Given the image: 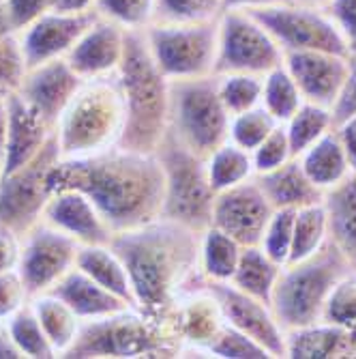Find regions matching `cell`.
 <instances>
[{
    "label": "cell",
    "instance_id": "1",
    "mask_svg": "<svg viewBox=\"0 0 356 359\" xmlns=\"http://www.w3.org/2000/svg\"><path fill=\"white\" fill-rule=\"evenodd\" d=\"M48 185L80 189L101 211L112 233L155 222L164 213L166 175L157 153H136L120 147L88 157H60L48 175Z\"/></svg>",
    "mask_w": 356,
    "mask_h": 359
},
{
    "label": "cell",
    "instance_id": "2",
    "mask_svg": "<svg viewBox=\"0 0 356 359\" xmlns=\"http://www.w3.org/2000/svg\"><path fill=\"white\" fill-rule=\"evenodd\" d=\"M200 239L202 233L168 217L112 235L110 248L129 271L138 310L157 320L174 318L178 299L204 280Z\"/></svg>",
    "mask_w": 356,
    "mask_h": 359
},
{
    "label": "cell",
    "instance_id": "3",
    "mask_svg": "<svg viewBox=\"0 0 356 359\" xmlns=\"http://www.w3.org/2000/svg\"><path fill=\"white\" fill-rule=\"evenodd\" d=\"M116 76L127 112L118 147L136 153H157L168 134L170 80L155 62L144 30H127Z\"/></svg>",
    "mask_w": 356,
    "mask_h": 359
},
{
    "label": "cell",
    "instance_id": "4",
    "mask_svg": "<svg viewBox=\"0 0 356 359\" xmlns=\"http://www.w3.org/2000/svg\"><path fill=\"white\" fill-rule=\"evenodd\" d=\"M180 351L183 340L174 318L157 320L131 306L110 316L82 320L78 338L64 357H180Z\"/></svg>",
    "mask_w": 356,
    "mask_h": 359
},
{
    "label": "cell",
    "instance_id": "5",
    "mask_svg": "<svg viewBox=\"0 0 356 359\" xmlns=\"http://www.w3.org/2000/svg\"><path fill=\"white\" fill-rule=\"evenodd\" d=\"M124 116V95L116 74L84 80L54 127L60 157H88L118 147Z\"/></svg>",
    "mask_w": 356,
    "mask_h": 359
},
{
    "label": "cell",
    "instance_id": "6",
    "mask_svg": "<svg viewBox=\"0 0 356 359\" xmlns=\"http://www.w3.org/2000/svg\"><path fill=\"white\" fill-rule=\"evenodd\" d=\"M350 271L354 269L331 237L315 254L283 265L271 299L273 314L283 332L320 323L335 284Z\"/></svg>",
    "mask_w": 356,
    "mask_h": 359
},
{
    "label": "cell",
    "instance_id": "7",
    "mask_svg": "<svg viewBox=\"0 0 356 359\" xmlns=\"http://www.w3.org/2000/svg\"><path fill=\"white\" fill-rule=\"evenodd\" d=\"M230 112L225 110L217 76L170 80L168 134L200 157H208L230 140Z\"/></svg>",
    "mask_w": 356,
    "mask_h": 359
},
{
    "label": "cell",
    "instance_id": "8",
    "mask_svg": "<svg viewBox=\"0 0 356 359\" xmlns=\"http://www.w3.org/2000/svg\"><path fill=\"white\" fill-rule=\"evenodd\" d=\"M157 157L166 175V196L161 217L204 233L211 226L217 196L208 181L206 159L191 153L172 134H166L164 142L157 149Z\"/></svg>",
    "mask_w": 356,
    "mask_h": 359
},
{
    "label": "cell",
    "instance_id": "9",
    "mask_svg": "<svg viewBox=\"0 0 356 359\" xmlns=\"http://www.w3.org/2000/svg\"><path fill=\"white\" fill-rule=\"evenodd\" d=\"M144 35L155 62L168 80L215 76V22H152Z\"/></svg>",
    "mask_w": 356,
    "mask_h": 359
},
{
    "label": "cell",
    "instance_id": "10",
    "mask_svg": "<svg viewBox=\"0 0 356 359\" xmlns=\"http://www.w3.org/2000/svg\"><path fill=\"white\" fill-rule=\"evenodd\" d=\"M283 65V50L271 32L249 11L228 9L217 20L215 76L257 74L264 76Z\"/></svg>",
    "mask_w": 356,
    "mask_h": 359
},
{
    "label": "cell",
    "instance_id": "11",
    "mask_svg": "<svg viewBox=\"0 0 356 359\" xmlns=\"http://www.w3.org/2000/svg\"><path fill=\"white\" fill-rule=\"evenodd\" d=\"M60 159L56 136L45 142L35 159L26 166L7 172L0 179V226H7L17 235L26 237L32 228L43 222V211L52 198L48 175Z\"/></svg>",
    "mask_w": 356,
    "mask_h": 359
},
{
    "label": "cell",
    "instance_id": "12",
    "mask_svg": "<svg viewBox=\"0 0 356 359\" xmlns=\"http://www.w3.org/2000/svg\"><path fill=\"white\" fill-rule=\"evenodd\" d=\"M249 13L275 37L283 54L320 50L350 56L346 37L327 9L307 7L287 0L281 5L251 9Z\"/></svg>",
    "mask_w": 356,
    "mask_h": 359
},
{
    "label": "cell",
    "instance_id": "13",
    "mask_svg": "<svg viewBox=\"0 0 356 359\" xmlns=\"http://www.w3.org/2000/svg\"><path fill=\"white\" fill-rule=\"evenodd\" d=\"M80 243L50 226L48 222L37 224L22 239V256L17 271L26 284L30 299L48 292L64 273L76 267Z\"/></svg>",
    "mask_w": 356,
    "mask_h": 359
},
{
    "label": "cell",
    "instance_id": "14",
    "mask_svg": "<svg viewBox=\"0 0 356 359\" xmlns=\"http://www.w3.org/2000/svg\"><path fill=\"white\" fill-rule=\"evenodd\" d=\"M206 288L219 302V308L225 316V323L247 334L260 346L266 348L271 357H287L285 351V332L273 314V308L260 299L247 295L232 282H219L206 278Z\"/></svg>",
    "mask_w": 356,
    "mask_h": 359
},
{
    "label": "cell",
    "instance_id": "15",
    "mask_svg": "<svg viewBox=\"0 0 356 359\" xmlns=\"http://www.w3.org/2000/svg\"><path fill=\"white\" fill-rule=\"evenodd\" d=\"M273 211L260 185L249 179L215 196L211 226L236 239L243 248L260 245Z\"/></svg>",
    "mask_w": 356,
    "mask_h": 359
},
{
    "label": "cell",
    "instance_id": "16",
    "mask_svg": "<svg viewBox=\"0 0 356 359\" xmlns=\"http://www.w3.org/2000/svg\"><path fill=\"white\" fill-rule=\"evenodd\" d=\"M97 11L71 13L50 9L20 30V41L26 56V65L37 67L48 60L64 58L78 39L86 32V28L97 20Z\"/></svg>",
    "mask_w": 356,
    "mask_h": 359
},
{
    "label": "cell",
    "instance_id": "17",
    "mask_svg": "<svg viewBox=\"0 0 356 359\" xmlns=\"http://www.w3.org/2000/svg\"><path fill=\"white\" fill-rule=\"evenodd\" d=\"M283 67L297 82L305 102L333 110L350 72V56L320 50L285 52Z\"/></svg>",
    "mask_w": 356,
    "mask_h": 359
},
{
    "label": "cell",
    "instance_id": "18",
    "mask_svg": "<svg viewBox=\"0 0 356 359\" xmlns=\"http://www.w3.org/2000/svg\"><path fill=\"white\" fill-rule=\"evenodd\" d=\"M82 84L84 78L76 74L67 58H56L30 67L22 82L20 95L52 127H56L58 118L67 110Z\"/></svg>",
    "mask_w": 356,
    "mask_h": 359
},
{
    "label": "cell",
    "instance_id": "19",
    "mask_svg": "<svg viewBox=\"0 0 356 359\" xmlns=\"http://www.w3.org/2000/svg\"><path fill=\"white\" fill-rule=\"evenodd\" d=\"M174 323L183 340L180 357H206V346L225 325L219 302L206 288V278L178 299L174 308Z\"/></svg>",
    "mask_w": 356,
    "mask_h": 359
},
{
    "label": "cell",
    "instance_id": "20",
    "mask_svg": "<svg viewBox=\"0 0 356 359\" xmlns=\"http://www.w3.org/2000/svg\"><path fill=\"white\" fill-rule=\"evenodd\" d=\"M43 222L71 235L80 245H104L114 235L101 211L80 189L54 191L43 211Z\"/></svg>",
    "mask_w": 356,
    "mask_h": 359
},
{
    "label": "cell",
    "instance_id": "21",
    "mask_svg": "<svg viewBox=\"0 0 356 359\" xmlns=\"http://www.w3.org/2000/svg\"><path fill=\"white\" fill-rule=\"evenodd\" d=\"M124 37L127 30L122 26L97 15V20L86 28V32L64 58L84 80L112 76L120 67L124 54Z\"/></svg>",
    "mask_w": 356,
    "mask_h": 359
},
{
    "label": "cell",
    "instance_id": "22",
    "mask_svg": "<svg viewBox=\"0 0 356 359\" xmlns=\"http://www.w3.org/2000/svg\"><path fill=\"white\" fill-rule=\"evenodd\" d=\"M7 102H9V129H7V147L3 159L5 175L26 166L30 159H35L54 134V127L20 93L9 95Z\"/></svg>",
    "mask_w": 356,
    "mask_h": 359
},
{
    "label": "cell",
    "instance_id": "23",
    "mask_svg": "<svg viewBox=\"0 0 356 359\" xmlns=\"http://www.w3.org/2000/svg\"><path fill=\"white\" fill-rule=\"evenodd\" d=\"M48 292L60 297L82 320L110 316L124 308H131L124 299L116 297L114 292L104 288L99 282H94L78 267H73L69 273H64Z\"/></svg>",
    "mask_w": 356,
    "mask_h": 359
},
{
    "label": "cell",
    "instance_id": "24",
    "mask_svg": "<svg viewBox=\"0 0 356 359\" xmlns=\"http://www.w3.org/2000/svg\"><path fill=\"white\" fill-rule=\"evenodd\" d=\"M253 179L264 191L273 209H301L325 201V191L309 181L299 157H292L275 170L255 175Z\"/></svg>",
    "mask_w": 356,
    "mask_h": 359
},
{
    "label": "cell",
    "instance_id": "25",
    "mask_svg": "<svg viewBox=\"0 0 356 359\" xmlns=\"http://www.w3.org/2000/svg\"><path fill=\"white\" fill-rule=\"evenodd\" d=\"M287 357L294 359H329V357H356L352 334L341 325L320 320L309 327L285 334Z\"/></svg>",
    "mask_w": 356,
    "mask_h": 359
},
{
    "label": "cell",
    "instance_id": "26",
    "mask_svg": "<svg viewBox=\"0 0 356 359\" xmlns=\"http://www.w3.org/2000/svg\"><path fill=\"white\" fill-rule=\"evenodd\" d=\"M299 161L309 181L325 194L354 175L346 149L335 129H331L329 134L315 140L305 153H301Z\"/></svg>",
    "mask_w": 356,
    "mask_h": 359
},
{
    "label": "cell",
    "instance_id": "27",
    "mask_svg": "<svg viewBox=\"0 0 356 359\" xmlns=\"http://www.w3.org/2000/svg\"><path fill=\"white\" fill-rule=\"evenodd\" d=\"M329 237L356 271V175L325 194Z\"/></svg>",
    "mask_w": 356,
    "mask_h": 359
},
{
    "label": "cell",
    "instance_id": "28",
    "mask_svg": "<svg viewBox=\"0 0 356 359\" xmlns=\"http://www.w3.org/2000/svg\"><path fill=\"white\" fill-rule=\"evenodd\" d=\"M76 267L82 269L86 276H90L94 282H99L110 292H114L116 297L124 299L129 306L136 308L131 278H129V271L122 263V258L110 248V243L82 245L78 252Z\"/></svg>",
    "mask_w": 356,
    "mask_h": 359
},
{
    "label": "cell",
    "instance_id": "29",
    "mask_svg": "<svg viewBox=\"0 0 356 359\" xmlns=\"http://www.w3.org/2000/svg\"><path fill=\"white\" fill-rule=\"evenodd\" d=\"M30 306L35 310L50 344L54 346L56 357H64L78 338L82 318L60 297L52 295V292H43V295L32 297Z\"/></svg>",
    "mask_w": 356,
    "mask_h": 359
},
{
    "label": "cell",
    "instance_id": "30",
    "mask_svg": "<svg viewBox=\"0 0 356 359\" xmlns=\"http://www.w3.org/2000/svg\"><path fill=\"white\" fill-rule=\"evenodd\" d=\"M281 267L283 265L273 260L260 245H249V248H243L238 267L230 282L236 288L245 290L247 295L271 306L273 290L281 273Z\"/></svg>",
    "mask_w": 356,
    "mask_h": 359
},
{
    "label": "cell",
    "instance_id": "31",
    "mask_svg": "<svg viewBox=\"0 0 356 359\" xmlns=\"http://www.w3.org/2000/svg\"><path fill=\"white\" fill-rule=\"evenodd\" d=\"M243 254V245L225 235L223 231L215 226H208L202 233L200 239V267L204 278L208 280H219V282H230L238 260Z\"/></svg>",
    "mask_w": 356,
    "mask_h": 359
},
{
    "label": "cell",
    "instance_id": "32",
    "mask_svg": "<svg viewBox=\"0 0 356 359\" xmlns=\"http://www.w3.org/2000/svg\"><path fill=\"white\" fill-rule=\"evenodd\" d=\"M206 172L215 194L241 185L255 177L253 157L234 142H223L206 157Z\"/></svg>",
    "mask_w": 356,
    "mask_h": 359
},
{
    "label": "cell",
    "instance_id": "33",
    "mask_svg": "<svg viewBox=\"0 0 356 359\" xmlns=\"http://www.w3.org/2000/svg\"><path fill=\"white\" fill-rule=\"evenodd\" d=\"M327 241H329V213L325 201L297 209L292 248H290L287 263H299V260L315 254Z\"/></svg>",
    "mask_w": 356,
    "mask_h": 359
},
{
    "label": "cell",
    "instance_id": "34",
    "mask_svg": "<svg viewBox=\"0 0 356 359\" xmlns=\"http://www.w3.org/2000/svg\"><path fill=\"white\" fill-rule=\"evenodd\" d=\"M283 127H285V134H287L292 155L299 157L315 140H320L325 134H329L331 129H335L333 110L325 108V106H315V104L303 102L301 108L283 123Z\"/></svg>",
    "mask_w": 356,
    "mask_h": 359
},
{
    "label": "cell",
    "instance_id": "35",
    "mask_svg": "<svg viewBox=\"0 0 356 359\" xmlns=\"http://www.w3.org/2000/svg\"><path fill=\"white\" fill-rule=\"evenodd\" d=\"M303 95L292 80V76L287 74L283 65L275 67L273 72L264 74V86H262V108L277 121L285 123L292 116L301 104H303Z\"/></svg>",
    "mask_w": 356,
    "mask_h": 359
},
{
    "label": "cell",
    "instance_id": "36",
    "mask_svg": "<svg viewBox=\"0 0 356 359\" xmlns=\"http://www.w3.org/2000/svg\"><path fill=\"white\" fill-rule=\"evenodd\" d=\"M5 320H7V327L24 357H28V359H54L56 357V351L50 344L30 302Z\"/></svg>",
    "mask_w": 356,
    "mask_h": 359
},
{
    "label": "cell",
    "instance_id": "37",
    "mask_svg": "<svg viewBox=\"0 0 356 359\" xmlns=\"http://www.w3.org/2000/svg\"><path fill=\"white\" fill-rule=\"evenodd\" d=\"M262 86L264 76L257 74H223L217 76L219 97L230 112V116L247 112L262 104Z\"/></svg>",
    "mask_w": 356,
    "mask_h": 359
},
{
    "label": "cell",
    "instance_id": "38",
    "mask_svg": "<svg viewBox=\"0 0 356 359\" xmlns=\"http://www.w3.org/2000/svg\"><path fill=\"white\" fill-rule=\"evenodd\" d=\"M223 11V0H155L152 22H215Z\"/></svg>",
    "mask_w": 356,
    "mask_h": 359
},
{
    "label": "cell",
    "instance_id": "39",
    "mask_svg": "<svg viewBox=\"0 0 356 359\" xmlns=\"http://www.w3.org/2000/svg\"><path fill=\"white\" fill-rule=\"evenodd\" d=\"M28 65L22 50L20 32L11 30L0 35V95L9 97L13 93H20Z\"/></svg>",
    "mask_w": 356,
    "mask_h": 359
},
{
    "label": "cell",
    "instance_id": "40",
    "mask_svg": "<svg viewBox=\"0 0 356 359\" xmlns=\"http://www.w3.org/2000/svg\"><path fill=\"white\" fill-rule=\"evenodd\" d=\"M279 123L262 108L255 106L247 112L234 114L230 121V142L238 144L245 151H253Z\"/></svg>",
    "mask_w": 356,
    "mask_h": 359
},
{
    "label": "cell",
    "instance_id": "41",
    "mask_svg": "<svg viewBox=\"0 0 356 359\" xmlns=\"http://www.w3.org/2000/svg\"><path fill=\"white\" fill-rule=\"evenodd\" d=\"M94 11L124 30H144L155 20V0H97Z\"/></svg>",
    "mask_w": 356,
    "mask_h": 359
},
{
    "label": "cell",
    "instance_id": "42",
    "mask_svg": "<svg viewBox=\"0 0 356 359\" xmlns=\"http://www.w3.org/2000/svg\"><path fill=\"white\" fill-rule=\"evenodd\" d=\"M206 357H225V359H271L264 346L251 340L247 334L225 323L223 330L206 346Z\"/></svg>",
    "mask_w": 356,
    "mask_h": 359
},
{
    "label": "cell",
    "instance_id": "43",
    "mask_svg": "<svg viewBox=\"0 0 356 359\" xmlns=\"http://www.w3.org/2000/svg\"><path fill=\"white\" fill-rule=\"evenodd\" d=\"M294 217L297 209H275L269 226L262 235L260 248L279 265H285L292 248V233H294Z\"/></svg>",
    "mask_w": 356,
    "mask_h": 359
},
{
    "label": "cell",
    "instance_id": "44",
    "mask_svg": "<svg viewBox=\"0 0 356 359\" xmlns=\"http://www.w3.org/2000/svg\"><path fill=\"white\" fill-rule=\"evenodd\" d=\"M251 157H253L255 175L275 170V168L283 166L285 161H290V159L294 157L292 155V149H290V140H287L283 123H279L273 129V132L251 151Z\"/></svg>",
    "mask_w": 356,
    "mask_h": 359
},
{
    "label": "cell",
    "instance_id": "45",
    "mask_svg": "<svg viewBox=\"0 0 356 359\" xmlns=\"http://www.w3.org/2000/svg\"><path fill=\"white\" fill-rule=\"evenodd\" d=\"M30 302L26 284L17 269L0 271V318H9Z\"/></svg>",
    "mask_w": 356,
    "mask_h": 359
},
{
    "label": "cell",
    "instance_id": "46",
    "mask_svg": "<svg viewBox=\"0 0 356 359\" xmlns=\"http://www.w3.org/2000/svg\"><path fill=\"white\" fill-rule=\"evenodd\" d=\"M56 0H5V9L11 20V26L20 32L30 22L50 11Z\"/></svg>",
    "mask_w": 356,
    "mask_h": 359
},
{
    "label": "cell",
    "instance_id": "47",
    "mask_svg": "<svg viewBox=\"0 0 356 359\" xmlns=\"http://www.w3.org/2000/svg\"><path fill=\"white\" fill-rule=\"evenodd\" d=\"M327 11L346 37L350 56H356V0H331Z\"/></svg>",
    "mask_w": 356,
    "mask_h": 359
},
{
    "label": "cell",
    "instance_id": "48",
    "mask_svg": "<svg viewBox=\"0 0 356 359\" xmlns=\"http://www.w3.org/2000/svg\"><path fill=\"white\" fill-rule=\"evenodd\" d=\"M356 114V56H350V72L343 82V88L333 106V121L335 127L346 118Z\"/></svg>",
    "mask_w": 356,
    "mask_h": 359
},
{
    "label": "cell",
    "instance_id": "49",
    "mask_svg": "<svg viewBox=\"0 0 356 359\" xmlns=\"http://www.w3.org/2000/svg\"><path fill=\"white\" fill-rule=\"evenodd\" d=\"M22 256V237H17L11 228L0 226V271L17 269Z\"/></svg>",
    "mask_w": 356,
    "mask_h": 359
},
{
    "label": "cell",
    "instance_id": "50",
    "mask_svg": "<svg viewBox=\"0 0 356 359\" xmlns=\"http://www.w3.org/2000/svg\"><path fill=\"white\" fill-rule=\"evenodd\" d=\"M335 132H337V136H339V140H341V144L346 149L350 166H352V170L356 175V114L346 118L343 123H339L335 127Z\"/></svg>",
    "mask_w": 356,
    "mask_h": 359
},
{
    "label": "cell",
    "instance_id": "51",
    "mask_svg": "<svg viewBox=\"0 0 356 359\" xmlns=\"http://www.w3.org/2000/svg\"><path fill=\"white\" fill-rule=\"evenodd\" d=\"M22 357L24 355L7 327V320L0 318V359H22Z\"/></svg>",
    "mask_w": 356,
    "mask_h": 359
},
{
    "label": "cell",
    "instance_id": "52",
    "mask_svg": "<svg viewBox=\"0 0 356 359\" xmlns=\"http://www.w3.org/2000/svg\"><path fill=\"white\" fill-rule=\"evenodd\" d=\"M281 3H287V0H223V7H225V11H228V9L251 11V9L273 7V5H281Z\"/></svg>",
    "mask_w": 356,
    "mask_h": 359
},
{
    "label": "cell",
    "instance_id": "53",
    "mask_svg": "<svg viewBox=\"0 0 356 359\" xmlns=\"http://www.w3.org/2000/svg\"><path fill=\"white\" fill-rule=\"evenodd\" d=\"M94 5H97V0H56L52 9L84 13V11H94Z\"/></svg>",
    "mask_w": 356,
    "mask_h": 359
},
{
    "label": "cell",
    "instance_id": "54",
    "mask_svg": "<svg viewBox=\"0 0 356 359\" xmlns=\"http://www.w3.org/2000/svg\"><path fill=\"white\" fill-rule=\"evenodd\" d=\"M7 129H9V102H7V97L0 95V159H5Z\"/></svg>",
    "mask_w": 356,
    "mask_h": 359
},
{
    "label": "cell",
    "instance_id": "55",
    "mask_svg": "<svg viewBox=\"0 0 356 359\" xmlns=\"http://www.w3.org/2000/svg\"><path fill=\"white\" fill-rule=\"evenodd\" d=\"M11 30H15V28L11 26V20L7 15V9H5V5H0V35H5V32H11Z\"/></svg>",
    "mask_w": 356,
    "mask_h": 359
},
{
    "label": "cell",
    "instance_id": "56",
    "mask_svg": "<svg viewBox=\"0 0 356 359\" xmlns=\"http://www.w3.org/2000/svg\"><path fill=\"white\" fill-rule=\"evenodd\" d=\"M292 3L307 5V7H318V9H327L331 0H292Z\"/></svg>",
    "mask_w": 356,
    "mask_h": 359
},
{
    "label": "cell",
    "instance_id": "57",
    "mask_svg": "<svg viewBox=\"0 0 356 359\" xmlns=\"http://www.w3.org/2000/svg\"><path fill=\"white\" fill-rule=\"evenodd\" d=\"M3 175H5V161L0 159V179H3Z\"/></svg>",
    "mask_w": 356,
    "mask_h": 359
},
{
    "label": "cell",
    "instance_id": "58",
    "mask_svg": "<svg viewBox=\"0 0 356 359\" xmlns=\"http://www.w3.org/2000/svg\"><path fill=\"white\" fill-rule=\"evenodd\" d=\"M0 5H5V0H0Z\"/></svg>",
    "mask_w": 356,
    "mask_h": 359
}]
</instances>
